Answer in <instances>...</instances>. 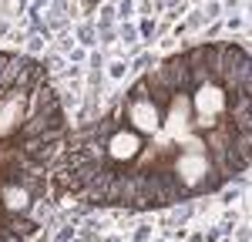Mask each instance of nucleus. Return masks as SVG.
Returning <instances> with one entry per match:
<instances>
[{
  "instance_id": "f257e3e1",
  "label": "nucleus",
  "mask_w": 252,
  "mask_h": 242,
  "mask_svg": "<svg viewBox=\"0 0 252 242\" xmlns=\"http://www.w3.org/2000/svg\"><path fill=\"white\" fill-rule=\"evenodd\" d=\"M252 161V58L202 44L138 81L64 148L61 185L91 202L152 209L215 192Z\"/></svg>"
}]
</instances>
